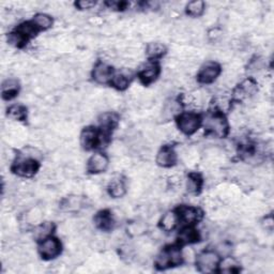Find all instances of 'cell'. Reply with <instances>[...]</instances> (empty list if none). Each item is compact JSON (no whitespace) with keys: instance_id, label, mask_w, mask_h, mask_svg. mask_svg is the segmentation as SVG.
<instances>
[{"instance_id":"obj_24","label":"cell","mask_w":274,"mask_h":274,"mask_svg":"<svg viewBox=\"0 0 274 274\" xmlns=\"http://www.w3.org/2000/svg\"><path fill=\"white\" fill-rule=\"evenodd\" d=\"M54 230V225L53 223L50 222H45V223H41L40 225H37V226L35 228L34 230V237L37 240H44L46 238L50 237L52 235Z\"/></svg>"},{"instance_id":"obj_3","label":"cell","mask_w":274,"mask_h":274,"mask_svg":"<svg viewBox=\"0 0 274 274\" xmlns=\"http://www.w3.org/2000/svg\"><path fill=\"white\" fill-rule=\"evenodd\" d=\"M195 259L198 271L202 273L214 272L219 264V256L214 251L202 252Z\"/></svg>"},{"instance_id":"obj_27","label":"cell","mask_w":274,"mask_h":274,"mask_svg":"<svg viewBox=\"0 0 274 274\" xmlns=\"http://www.w3.org/2000/svg\"><path fill=\"white\" fill-rule=\"evenodd\" d=\"M205 2L201 1V0H194V1H191L186 4V13L192 18H197V16H201L205 12Z\"/></svg>"},{"instance_id":"obj_34","label":"cell","mask_w":274,"mask_h":274,"mask_svg":"<svg viewBox=\"0 0 274 274\" xmlns=\"http://www.w3.org/2000/svg\"><path fill=\"white\" fill-rule=\"evenodd\" d=\"M223 37V31L219 28H212L211 30L208 31V37L209 40L212 42L219 41Z\"/></svg>"},{"instance_id":"obj_11","label":"cell","mask_w":274,"mask_h":274,"mask_svg":"<svg viewBox=\"0 0 274 274\" xmlns=\"http://www.w3.org/2000/svg\"><path fill=\"white\" fill-rule=\"evenodd\" d=\"M178 217L182 222L192 225L201 219V212L200 209L193 206H182L179 209Z\"/></svg>"},{"instance_id":"obj_15","label":"cell","mask_w":274,"mask_h":274,"mask_svg":"<svg viewBox=\"0 0 274 274\" xmlns=\"http://www.w3.org/2000/svg\"><path fill=\"white\" fill-rule=\"evenodd\" d=\"M19 91V83L15 78H7L1 85V93L4 100H11L18 95Z\"/></svg>"},{"instance_id":"obj_25","label":"cell","mask_w":274,"mask_h":274,"mask_svg":"<svg viewBox=\"0 0 274 274\" xmlns=\"http://www.w3.org/2000/svg\"><path fill=\"white\" fill-rule=\"evenodd\" d=\"M7 115L10 119H12V120L24 121L27 118V109L25 106L20 105V104L12 105L8 109Z\"/></svg>"},{"instance_id":"obj_4","label":"cell","mask_w":274,"mask_h":274,"mask_svg":"<svg viewBox=\"0 0 274 274\" xmlns=\"http://www.w3.org/2000/svg\"><path fill=\"white\" fill-rule=\"evenodd\" d=\"M12 169L14 173L23 177V178H30V177L35 176L36 173L39 169V163L37 160L21 157L15 161V163L12 166Z\"/></svg>"},{"instance_id":"obj_36","label":"cell","mask_w":274,"mask_h":274,"mask_svg":"<svg viewBox=\"0 0 274 274\" xmlns=\"http://www.w3.org/2000/svg\"><path fill=\"white\" fill-rule=\"evenodd\" d=\"M261 226L264 229L268 230V232H272L273 227H274V221H273L272 216H268L264 219H262Z\"/></svg>"},{"instance_id":"obj_19","label":"cell","mask_w":274,"mask_h":274,"mask_svg":"<svg viewBox=\"0 0 274 274\" xmlns=\"http://www.w3.org/2000/svg\"><path fill=\"white\" fill-rule=\"evenodd\" d=\"M99 122L102 128V131L107 135V133L112 130V128L116 127L118 122V116L114 114V112H104V114L100 116Z\"/></svg>"},{"instance_id":"obj_30","label":"cell","mask_w":274,"mask_h":274,"mask_svg":"<svg viewBox=\"0 0 274 274\" xmlns=\"http://www.w3.org/2000/svg\"><path fill=\"white\" fill-rule=\"evenodd\" d=\"M16 31H18V34H20L23 37H25L26 39H29V37L36 36L37 28L36 27V25L32 23V21H25V23L20 24L18 27Z\"/></svg>"},{"instance_id":"obj_23","label":"cell","mask_w":274,"mask_h":274,"mask_svg":"<svg viewBox=\"0 0 274 274\" xmlns=\"http://www.w3.org/2000/svg\"><path fill=\"white\" fill-rule=\"evenodd\" d=\"M178 238L182 244H191L198 241V239H200V234H198L196 229L191 226H187L179 233Z\"/></svg>"},{"instance_id":"obj_5","label":"cell","mask_w":274,"mask_h":274,"mask_svg":"<svg viewBox=\"0 0 274 274\" xmlns=\"http://www.w3.org/2000/svg\"><path fill=\"white\" fill-rule=\"evenodd\" d=\"M61 253V243L59 240L53 237H48L41 241L39 245V254L43 259L51 260Z\"/></svg>"},{"instance_id":"obj_12","label":"cell","mask_w":274,"mask_h":274,"mask_svg":"<svg viewBox=\"0 0 274 274\" xmlns=\"http://www.w3.org/2000/svg\"><path fill=\"white\" fill-rule=\"evenodd\" d=\"M176 161L177 153L171 147L165 146L157 154V163L162 167H171L176 163Z\"/></svg>"},{"instance_id":"obj_16","label":"cell","mask_w":274,"mask_h":274,"mask_svg":"<svg viewBox=\"0 0 274 274\" xmlns=\"http://www.w3.org/2000/svg\"><path fill=\"white\" fill-rule=\"evenodd\" d=\"M131 76V70L125 69L121 72L114 74V76L111 78V84L114 87L118 90H126L130 84V77Z\"/></svg>"},{"instance_id":"obj_32","label":"cell","mask_w":274,"mask_h":274,"mask_svg":"<svg viewBox=\"0 0 274 274\" xmlns=\"http://www.w3.org/2000/svg\"><path fill=\"white\" fill-rule=\"evenodd\" d=\"M267 67V62L262 57H255L254 59L249 62L248 70L251 72H260L262 70H265Z\"/></svg>"},{"instance_id":"obj_7","label":"cell","mask_w":274,"mask_h":274,"mask_svg":"<svg viewBox=\"0 0 274 274\" xmlns=\"http://www.w3.org/2000/svg\"><path fill=\"white\" fill-rule=\"evenodd\" d=\"M219 74H221V67L219 64L213 61H209L201 67L200 73H198V82L201 84H212Z\"/></svg>"},{"instance_id":"obj_20","label":"cell","mask_w":274,"mask_h":274,"mask_svg":"<svg viewBox=\"0 0 274 274\" xmlns=\"http://www.w3.org/2000/svg\"><path fill=\"white\" fill-rule=\"evenodd\" d=\"M109 192L110 195L112 198H121L126 195L127 193V185L125 181L120 178L112 179L109 184Z\"/></svg>"},{"instance_id":"obj_9","label":"cell","mask_w":274,"mask_h":274,"mask_svg":"<svg viewBox=\"0 0 274 274\" xmlns=\"http://www.w3.org/2000/svg\"><path fill=\"white\" fill-rule=\"evenodd\" d=\"M79 142L84 149L91 150L99 145L100 135L93 128H86L80 133Z\"/></svg>"},{"instance_id":"obj_33","label":"cell","mask_w":274,"mask_h":274,"mask_svg":"<svg viewBox=\"0 0 274 274\" xmlns=\"http://www.w3.org/2000/svg\"><path fill=\"white\" fill-rule=\"evenodd\" d=\"M146 228H147L146 224H145L144 222L136 221V222L132 223L130 226L128 227V233L133 236H141L145 233Z\"/></svg>"},{"instance_id":"obj_26","label":"cell","mask_w":274,"mask_h":274,"mask_svg":"<svg viewBox=\"0 0 274 274\" xmlns=\"http://www.w3.org/2000/svg\"><path fill=\"white\" fill-rule=\"evenodd\" d=\"M239 262L236 260L233 257L226 256L225 258L219 261V272H225V273H235L239 271Z\"/></svg>"},{"instance_id":"obj_22","label":"cell","mask_w":274,"mask_h":274,"mask_svg":"<svg viewBox=\"0 0 274 274\" xmlns=\"http://www.w3.org/2000/svg\"><path fill=\"white\" fill-rule=\"evenodd\" d=\"M178 221V213H176L175 211L166 212L162 217V219H161V228L165 230V232H171V230H174L177 226Z\"/></svg>"},{"instance_id":"obj_28","label":"cell","mask_w":274,"mask_h":274,"mask_svg":"<svg viewBox=\"0 0 274 274\" xmlns=\"http://www.w3.org/2000/svg\"><path fill=\"white\" fill-rule=\"evenodd\" d=\"M32 23L36 25L37 29H50L53 25V18L50 15L44 14V13H37L34 16V20Z\"/></svg>"},{"instance_id":"obj_18","label":"cell","mask_w":274,"mask_h":274,"mask_svg":"<svg viewBox=\"0 0 274 274\" xmlns=\"http://www.w3.org/2000/svg\"><path fill=\"white\" fill-rule=\"evenodd\" d=\"M241 98H252L257 92V84L254 79H244L237 89Z\"/></svg>"},{"instance_id":"obj_35","label":"cell","mask_w":274,"mask_h":274,"mask_svg":"<svg viewBox=\"0 0 274 274\" xmlns=\"http://www.w3.org/2000/svg\"><path fill=\"white\" fill-rule=\"evenodd\" d=\"M75 4H76V7L79 10H89V9H92L93 7H95L96 2L91 1V0H80V1H77Z\"/></svg>"},{"instance_id":"obj_8","label":"cell","mask_w":274,"mask_h":274,"mask_svg":"<svg viewBox=\"0 0 274 274\" xmlns=\"http://www.w3.org/2000/svg\"><path fill=\"white\" fill-rule=\"evenodd\" d=\"M112 76H114V73H112L111 67L105 62H99L92 71L93 80L100 85L110 83Z\"/></svg>"},{"instance_id":"obj_14","label":"cell","mask_w":274,"mask_h":274,"mask_svg":"<svg viewBox=\"0 0 274 274\" xmlns=\"http://www.w3.org/2000/svg\"><path fill=\"white\" fill-rule=\"evenodd\" d=\"M94 223L96 225V227L100 228L101 230L109 232V230L112 229V227H114L115 217L112 216V213L109 210L101 211L95 216Z\"/></svg>"},{"instance_id":"obj_13","label":"cell","mask_w":274,"mask_h":274,"mask_svg":"<svg viewBox=\"0 0 274 274\" xmlns=\"http://www.w3.org/2000/svg\"><path fill=\"white\" fill-rule=\"evenodd\" d=\"M160 74V68L155 63H148L143 67L139 71V79L144 85H149L153 83L158 78Z\"/></svg>"},{"instance_id":"obj_6","label":"cell","mask_w":274,"mask_h":274,"mask_svg":"<svg viewBox=\"0 0 274 274\" xmlns=\"http://www.w3.org/2000/svg\"><path fill=\"white\" fill-rule=\"evenodd\" d=\"M201 126V117L195 112H185L178 118V127L185 135L194 134Z\"/></svg>"},{"instance_id":"obj_17","label":"cell","mask_w":274,"mask_h":274,"mask_svg":"<svg viewBox=\"0 0 274 274\" xmlns=\"http://www.w3.org/2000/svg\"><path fill=\"white\" fill-rule=\"evenodd\" d=\"M180 110H181L180 102L174 99H169L165 102L161 116H162V119H164L165 121H168L174 116L179 114Z\"/></svg>"},{"instance_id":"obj_2","label":"cell","mask_w":274,"mask_h":274,"mask_svg":"<svg viewBox=\"0 0 274 274\" xmlns=\"http://www.w3.org/2000/svg\"><path fill=\"white\" fill-rule=\"evenodd\" d=\"M205 128L208 134L216 137H224L228 132V125L223 115L213 112L206 118Z\"/></svg>"},{"instance_id":"obj_29","label":"cell","mask_w":274,"mask_h":274,"mask_svg":"<svg viewBox=\"0 0 274 274\" xmlns=\"http://www.w3.org/2000/svg\"><path fill=\"white\" fill-rule=\"evenodd\" d=\"M201 187V178L196 174H192L186 180V190L191 194H197Z\"/></svg>"},{"instance_id":"obj_10","label":"cell","mask_w":274,"mask_h":274,"mask_svg":"<svg viewBox=\"0 0 274 274\" xmlns=\"http://www.w3.org/2000/svg\"><path fill=\"white\" fill-rule=\"evenodd\" d=\"M109 167V159L102 153H95L88 160L87 169L91 174H101Z\"/></svg>"},{"instance_id":"obj_31","label":"cell","mask_w":274,"mask_h":274,"mask_svg":"<svg viewBox=\"0 0 274 274\" xmlns=\"http://www.w3.org/2000/svg\"><path fill=\"white\" fill-rule=\"evenodd\" d=\"M26 41H27L26 37L18 34V31L12 32V34H10L8 37V44L13 47H18V48L23 47Z\"/></svg>"},{"instance_id":"obj_1","label":"cell","mask_w":274,"mask_h":274,"mask_svg":"<svg viewBox=\"0 0 274 274\" xmlns=\"http://www.w3.org/2000/svg\"><path fill=\"white\" fill-rule=\"evenodd\" d=\"M183 261V255L182 251L177 246H170L165 249L158 255L155 265L159 269H167L169 267H176L182 264Z\"/></svg>"},{"instance_id":"obj_21","label":"cell","mask_w":274,"mask_h":274,"mask_svg":"<svg viewBox=\"0 0 274 274\" xmlns=\"http://www.w3.org/2000/svg\"><path fill=\"white\" fill-rule=\"evenodd\" d=\"M166 52H167V47L162 42H151L146 48V54L150 59H159L163 57Z\"/></svg>"}]
</instances>
